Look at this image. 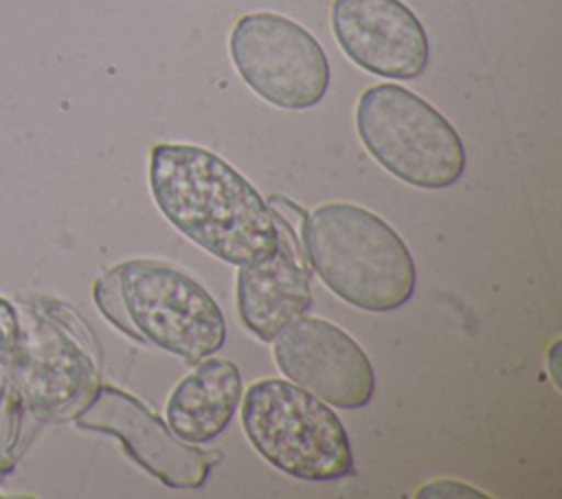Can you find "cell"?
Here are the masks:
<instances>
[{
  "mask_svg": "<svg viewBox=\"0 0 562 499\" xmlns=\"http://www.w3.org/2000/svg\"><path fill=\"white\" fill-rule=\"evenodd\" d=\"M241 426L255 451L290 477L334 481L353 473L351 442L340 418L292 380L252 382L241 396Z\"/></svg>",
  "mask_w": 562,
  "mask_h": 499,
  "instance_id": "obj_4",
  "label": "cell"
},
{
  "mask_svg": "<svg viewBox=\"0 0 562 499\" xmlns=\"http://www.w3.org/2000/svg\"><path fill=\"white\" fill-rule=\"evenodd\" d=\"M20 334V319L15 308L0 297V365L11 356Z\"/></svg>",
  "mask_w": 562,
  "mask_h": 499,
  "instance_id": "obj_14",
  "label": "cell"
},
{
  "mask_svg": "<svg viewBox=\"0 0 562 499\" xmlns=\"http://www.w3.org/2000/svg\"><path fill=\"white\" fill-rule=\"evenodd\" d=\"M228 48L246 86L277 108H314L329 88L331 73L321 42L285 15L272 11L241 15Z\"/></svg>",
  "mask_w": 562,
  "mask_h": 499,
  "instance_id": "obj_6",
  "label": "cell"
},
{
  "mask_svg": "<svg viewBox=\"0 0 562 499\" xmlns=\"http://www.w3.org/2000/svg\"><path fill=\"white\" fill-rule=\"evenodd\" d=\"M331 31L342 53L378 77L415 79L428 66L426 29L402 0H334Z\"/></svg>",
  "mask_w": 562,
  "mask_h": 499,
  "instance_id": "obj_10",
  "label": "cell"
},
{
  "mask_svg": "<svg viewBox=\"0 0 562 499\" xmlns=\"http://www.w3.org/2000/svg\"><path fill=\"white\" fill-rule=\"evenodd\" d=\"M356 130L389 174L419 189H448L465 169V147L452 123L426 99L397 84L367 88Z\"/></svg>",
  "mask_w": 562,
  "mask_h": 499,
  "instance_id": "obj_5",
  "label": "cell"
},
{
  "mask_svg": "<svg viewBox=\"0 0 562 499\" xmlns=\"http://www.w3.org/2000/svg\"><path fill=\"white\" fill-rule=\"evenodd\" d=\"M457 497V495H468V497H487L485 492L468 486V484H461V481H452V479H441V481H435V484H428L424 486L417 497Z\"/></svg>",
  "mask_w": 562,
  "mask_h": 499,
  "instance_id": "obj_15",
  "label": "cell"
},
{
  "mask_svg": "<svg viewBox=\"0 0 562 499\" xmlns=\"http://www.w3.org/2000/svg\"><path fill=\"white\" fill-rule=\"evenodd\" d=\"M268 204L277 222V246L241 264L235 284L239 319L259 341H272L312 303V266L301 242V226L292 222L285 198L272 196Z\"/></svg>",
  "mask_w": 562,
  "mask_h": 499,
  "instance_id": "obj_9",
  "label": "cell"
},
{
  "mask_svg": "<svg viewBox=\"0 0 562 499\" xmlns=\"http://www.w3.org/2000/svg\"><path fill=\"white\" fill-rule=\"evenodd\" d=\"M72 420L81 429L114 435L143 470L173 490L202 488L222 459L220 451H202L180 440L138 398L112 385H99Z\"/></svg>",
  "mask_w": 562,
  "mask_h": 499,
  "instance_id": "obj_7",
  "label": "cell"
},
{
  "mask_svg": "<svg viewBox=\"0 0 562 499\" xmlns=\"http://www.w3.org/2000/svg\"><path fill=\"white\" fill-rule=\"evenodd\" d=\"M187 374L167 400V424L184 442L204 444L233 420L241 396V374L228 358L206 356Z\"/></svg>",
  "mask_w": 562,
  "mask_h": 499,
  "instance_id": "obj_12",
  "label": "cell"
},
{
  "mask_svg": "<svg viewBox=\"0 0 562 499\" xmlns=\"http://www.w3.org/2000/svg\"><path fill=\"white\" fill-rule=\"evenodd\" d=\"M281 374L338 409H360L375 391V372L360 343L331 321L299 317L272 339Z\"/></svg>",
  "mask_w": 562,
  "mask_h": 499,
  "instance_id": "obj_8",
  "label": "cell"
},
{
  "mask_svg": "<svg viewBox=\"0 0 562 499\" xmlns=\"http://www.w3.org/2000/svg\"><path fill=\"white\" fill-rule=\"evenodd\" d=\"M94 303L123 334L189 365L226 341L217 301L193 277L160 262L130 259L110 268L94 284Z\"/></svg>",
  "mask_w": 562,
  "mask_h": 499,
  "instance_id": "obj_3",
  "label": "cell"
},
{
  "mask_svg": "<svg viewBox=\"0 0 562 499\" xmlns=\"http://www.w3.org/2000/svg\"><path fill=\"white\" fill-rule=\"evenodd\" d=\"M312 270L342 301L367 312L402 308L415 292V259L386 220L353 202H327L301 222Z\"/></svg>",
  "mask_w": 562,
  "mask_h": 499,
  "instance_id": "obj_2",
  "label": "cell"
},
{
  "mask_svg": "<svg viewBox=\"0 0 562 499\" xmlns=\"http://www.w3.org/2000/svg\"><path fill=\"white\" fill-rule=\"evenodd\" d=\"M24 400L0 365V473L11 470L18 457V444L22 435Z\"/></svg>",
  "mask_w": 562,
  "mask_h": 499,
  "instance_id": "obj_13",
  "label": "cell"
},
{
  "mask_svg": "<svg viewBox=\"0 0 562 499\" xmlns=\"http://www.w3.org/2000/svg\"><path fill=\"white\" fill-rule=\"evenodd\" d=\"M2 367L18 387L24 407L44 420L81 407L94 385L90 356L46 319H37L29 328L20 325L18 343Z\"/></svg>",
  "mask_w": 562,
  "mask_h": 499,
  "instance_id": "obj_11",
  "label": "cell"
},
{
  "mask_svg": "<svg viewBox=\"0 0 562 499\" xmlns=\"http://www.w3.org/2000/svg\"><path fill=\"white\" fill-rule=\"evenodd\" d=\"M149 189L160 213L213 257L241 266L277 246L268 200L217 154L160 143L149 156Z\"/></svg>",
  "mask_w": 562,
  "mask_h": 499,
  "instance_id": "obj_1",
  "label": "cell"
}]
</instances>
